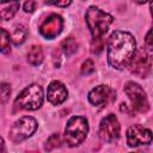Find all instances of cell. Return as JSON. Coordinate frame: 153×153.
I'll use <instances>...</instances> for the list:
<instances>
[{
    "label": "cell",
    "mask_w": 153,
    "mask_h": 153,
    "mask_svg": "<svg viewBox=\"0 0 153 153\" xmlns=\"http://www.w3.org/2000/svg\"><path fill=\"white\" fill-rule=\"evenodd\" d=\"M63 27V19L59 14H50L41 25H39V33L45 38H55Z\"/></svg>",
    "instance_id": "obj_10"
},
{
    "label": "cell",
    "mask_w": 153,
    "mask_h": 153,
    "mask_svg": "<svg viewBox=\"0 0 153 153\" xmlns=\"http://www.w3.org/2000/svg\"><path fill=\"white\" fill-rule=\"evenodd\" d=\"M136 53V42L131 33L116 30L108 39V61L115 69L128 67Z\"/></svg>",
    "instance_id": "obj_1"
},
{
    "label": "cell",
    "mask_w": 153,
    "mask_h": 153,
    "mask_svg": "<svg viewBox=\"0 0 153 153\" xmlns=\"http://www.w3.org/2000/svg\"><path fill=\"white\" fill-rule=\"evenodd\" d=\"M152 141V131L141 124L130 126L127 130V143L130 147L148 145Z\"/></svg>",
    "instance_id": "obj_8"
},
{
    "label": "cell",
    "mask_w": 153,
    "mask_h": 153,
    "mask_svg": "<svg viewBox=\"0 0 153 153\" xmlns=\"http://www.w3.org/2000/svg\"><path fill=\"white\" fill-rule=\"evenodd\" d=\"M26 35H27V30L25 29V26L18 25V26H16V29H14L12 36H11V41H12L16 45H19V44H22V43L25 41Z\"/></svg>",
    "instance_id": "obj_14"
},
{
    "label": "cell",
    "mask_w": 153,
    "mask_h": 153,
    "mask_svg": "<svg viewBox=\"0 0 153 153\" xmlns=\"http://www.w3.org/2000/svg\"><path fill=\"white\" fill-rule=\"evenodd\" d=\"M124 92L131 102L133 109L139 112H147L149 110V102L145 90L134 81H128L124 85Z\"/></svg>",
    "instance_id": "obj_6"
},
{
    "label": "cell",
    "mask_w": 153,
    "mask_h": 153,
    "mask_svg": "<svg viewBox=\"0 0 153 153\" xmlns=\"http://www.w3.org/2000/svg\"><path fill=\"white\" fill-rule=\"evenodd\" d=\"M130 72L140 78H146L151 73V59L148 54L141 49L135 53L133 60L129 63Z\"/></svg>",
    "instance_id": "obj_9"
},
{
    "label": "cell",
    "mask_w": 153,
    "mask_h": 153,
    "mask_svg": "<svg viewBox=\"0 0 153 153\" xmlns=\"http://www.w3.org/2000/svg\"><path fill=\"white\" fill-rule=\"evenodd\" d=\"M61 146V136L59 133H55L53 134L51 136L48 137V140L45 141V145H44V149L45 151H51L56 147H60Z\"/></svg>",
    "instance_id": "obj_18"
},
{
    "label": "cell",
    "mask_w": 153,
    "mask_h": 153,
    "mask_svg": "<svg viewBox=\"0 0 153 153\" xmlns=\"http://www.w3.org/2000/svg\"><path fill=\"white\" fill-rule=\"evenodd\" d=\"M0 153H6V146L1 136H0Z\"/></svg>",
    "instance_id": "obj_25"
},
{
    "label": "cell",
    "mask_w": 153,
    "mask_h": 153,
    "mask_svg": "<svg viewBox=\"0 0 153 153\" xmlns=\"http://www.w3.org/2000/svg\"><path fill=\"white\" fill-rule=\"evenodd\" d=\"M93 72H94V65H93L92 60H86L81 65V73L84 75H88V74H91Z\"/></svg>",
    "instance_id": "obj_20"
},
{
    "label": "cell",
    "mask_w": 153,
    "mask_h": 153,
    "mask_svg": "<svg viewBox=\"0 0 153 153\" xmlns=\"http://www.w3.org/2000/svg\"><path fill=\"white\" fill-rule=\"evenodd\" d=\"M92 45H91V51L93 53V54H99L102 50H103V41H102V38H99V39H93L92 41Z\"/></svg>",
    "instance_id": "obj_21"
},
{
    "label": "cell",
    "mask_w": 153,
    "mask_h": 153,
    "mask_svg": "<svg viewBox=\"0 0 153 153\" xmlns=\"http://www.w3.org/2000/svg\"><path fill=\"white\" fill-rule=\"evenodd\" d=\"M36 6H37V2H36V1H32V0L26 1V2L24 4V11H25V12H32V11L36 8Z\"/></svg>",
    "instance_id": "obj_22"
},
{
    "label": "cell",
    "mask_w": 153,
    "mask_h": 153,
    "mask_svg": "<svg viewBox=\"0 0 153 153\" xmlns=\"http://www.w3.org/2000/svg\"><path fill=\"white\" fill-rule=\"evenodd\" d=\"M67 96H68V91L61 81L54 80L49 84L47 90V97L53 105H59L63 103L67 99Z\"/></svg>",
    "instance_id": "obj_11"
},
{
    "label": "cell",
    "mask_w": 153,
    "mask_h": 153,
    "mask_svg": "<svg viewBox=\"0 0 153 153\" xmlns=\"http://www.w3.org/2000/svg\"><path fill=\"white\" fill-rule=\"evenodd\" d=\"M27 61L32 66H38L43 61V50L39 45H32L27 51Z\"/></svg>",
    "instance_id": "obj_13"
},
{
    "label": "cell",
    "mask_w": 153,
    "mask_h": 153,
    "mask_svg": "<svg viewBox=\"0 0 153 153\" xmlns=\"http://www.w3.org/2000/svg\"><path fill=\"white\" fill-rule=\"evenodd\" d=\"M99 135L100 137L106 141L111 142L118 139L120 136V123L117 117L114 114L106 115L99 124Z\"/></svg>",
    "instance_id": "obj_7"
},
{
    "label": "cell",
    "mask_w": 153,
    "mask_h": 153,
    "mask_svg": "<svg viewBox=\"0 0 153 153\" xmlns=\"http://www.w3.org/2000/svg\"><path fill=\"white\" fill-rule=\"evenodd\" d=\"M0 51L4 54L11 51V36L4 29H0Z\"/></svg>",
    "instance_id": "obj_16"
},
{
    "label": "cell",
    "mask_w": 153,
    "mask_h": 153,
    "mask_svg": "<svg viewBox=\"0 0 153 153\" xmlns=\"http://www.w3.org/2000/svg\"><path fill=\"white\" fill-rule=\"evenodd\" d=\"M151 36H152V30H149L148 32H147V35H146V38H145V43H146V45H147V48H152V38H151Z\"/></svg>",
    "instance_id": "obj_23"
},
{
    "label": "cell",
    "mask_w": 153,
    "mask_h": 153,
    "mask_svg": "<svg viewBox=\"0 0 153 153\" xmlns=\"http://www.w3.org/2000/svg\"><path fill=\"white\" fill-rule=\"evenodd\" d=\"M88 122L82 116H73L68 120L65 129V140L71 147L79 146L87 136Z\"/></svg>",
    "instance_id": "obj_3"
},
{
    "label": "cell",
    "mask_w": 153,
    "mask_h": 153,
    "mask_svg": "<svg viewBox=\"0 0 153 153\" xmlns=\"http://www.w3.org/2000/svg\"><path fill=\"white\" fill-rule=\"evenodd\" d=\"M43 103V91L37 84H31L25 87L16 98L14 105L20 110H37Z\"/></svg>",
    "instance_id": "obj_4"
},
{
    "label": "cell",
    "mask_w": 153,
    "mask_h": 153,
    "mask_svg": "<svg viewBox=\"0 0 153 153\" xmlns=\"http://www.w3.org/2000/svg\"><path fill=\"white\" fill-rule=\"evenodd\" d=\"M61 48L66 55H72L78 50V43L73 37H68L61 42Z\"/></svg>",
    "instance_id": "obj_17"
},
{
    "label": "cell",
    "mask_w": 153,
    "mask_h": 153,
    "mask_svg": "<svg viewBox=\"0 0 153 153\" xmlns=\"http://www.w3.org/2000/svg\"><path fill=\"white\" fill-rule=\"evenodd\" d=\"M48 5H55V6H61V7H67L71 5V1H63V2H47Z\"/></svg>",
    "instance_id": "obj_24"
},
{
    "label": "cell",
    "mask_w": 153,
    "mask_h": 153,
    "mask_svg": "<svg viewBox=\"0 0 153 153\" xmlns=\"http://www.w3.org/2000/svg\"><path fill=\"white\" fill-rule=\"evenodd\" d=\"M110 94V87L106 85H98L88 92V100L96 106H102L105 104Z\"/></svg>",
    "instance_id": "obj_12"
},
{
    "label": "cell",
    "mask_w": 153,
    "mask_h": 153,
    "mask_svg": "<svg viewBox=\"0 0 153 153\" xmlns=\"http://www.w3.org/2000/svg\"><path fill=\"white\" fill-rule=\"evenodd\" d=\"M19 2H11L7 7H5L4 10L0 11V19L2 20H10L14 17V14L17 13V11L19 10Z\"/></svg>",
    "instance_id": "obj_15"
},
{
    "label": "cell",
    "mask_w": 153,
    "mask_h": 153,
    "mask_svg": "<svg viewBox=\"0 0 153 153\" xmlns=\"http://www.w3.org/2000/svg\"><path fill=\"white\" fill-rule=\"evenodd\" d=\"M85 19L93 39L102 38L103 35L108 31L110 24L114 22L112 16H110L109 13L102 11L96 6H91L87 8Z\"/></svg>",
    "instance_id": "obj_2"
},
{
    "label": "cell",
    "mask_w": 153,
    "mask_h": 153,
    "mask_svg": "<svg viewBox=\"0 0 153 153\" xmlns=\"http://www.w3.org/2000/svg\"><path fill=\"white\" fill-rule=\"evenodd\" d=\"M11 96V86L7 82H1L0 84V104L7 103Z\"/></svg>",
    "instance_id": "obj_19"
},
{
    "label": "cell",
    "mask_w": 153,
    "mask_h": 153,
    "mask_svg": "<svg viewBox=\"0 0 153 153\" xmlns=\"http://www.w3.org/2000/svg\"><path fill=\"white\" fill-rule=\"evenodd\" d=\"M37 129V121L31 116H24L16 121L10 129V140L18 143L30 137Z\"/></svg>",
    "instance_id": "obj_5"
}]
</instances>
